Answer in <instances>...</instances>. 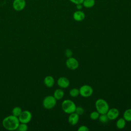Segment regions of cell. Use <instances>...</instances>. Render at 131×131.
Here are the masks:
<instances>
[{"label": "cell", "mask_w": 131, "mask_h": 131, "mask_svg": "<svg viewBox=\"0 0 131 131\" xmlns=\"http://www.w3.org/2000/svg\"><path fill=\"white\" fill-rule=\"evenodd\" d=\"M73 55V52L70 49H67L65 51V55L67 57L69 58L72 56Z\"/></svg>", "instance_id": "cell-24"}, {"label": "cell", "mask_w": 131, "mask_h": 131, "mask_svg": "<svg viewBox=\"0 0 131 131\" xmlns=\"http://www.w3.org/2000/svg\"><path fill=\"white\" fill-rule=\"evenodd\" d=\"M98 119L99 121L101 122L102 123H106L109 120L106 114H100Z\"/></svg>", "instance_id": "cell-20"}, {"label": "cell", "mask_w": 131, "mask_h": 131, "mask_svg": "<svg viewBox=\"0 0 131 131\" xmlns=\"http://www.w3.org/2000/svg\"><path fill=\"white\" fill-rule=\"evenodd\" d=\"M70 95L72 97H76L79 95V90L77 88H73L69 92Z\"/></svg>", "instance_id": "cell-19"}, {"label": "cell", "mask_w": 131, "mask_h": 131, "mask_svg": "<svg viewBox=\"0 0 131 131\" xmlns=\"http://www.w3.org/2000/svg\"><path fill=\"white\" fill-rule=\"evenodd\" d=\"M100 114L97 111H94L91 113L90 115V118L93 120H96L98 119Z\"/></svg>", "instance_id": "cell-22"}, {"label": "cell", "mask_w": 131, "mask_h": 131, "mask_svg": "<svg viewBox=\"0 0 131 131\" xmlns=\"http://www.w3.org/2000/svg\"><path fill=\"white\" fill-rule=\"evenodd\" d=\"M85 17V13L81 10H77L75 11L73 14L74 19L77 21H82Z\"/></svg>", "instance_id": "cell-11"}, {"label": "cell", "mask_w": 131, "mask_h": 131, "mask_svg": "<svg viewBox=\"0 0 131 131\" xmlns=\"http://www.w3.org/2000/svg\"><path fill=\"white\" fill-rule=\"evenodd\" d=\"M79 90V95L83 97H89L91 96L93 93V89L92 87L88 84L82 85Z\"/></svg>", "instance_id": "cell-5"}, {"label": "cell", "mask_w": 131, "mask_h": 131, "mask_svg": "<svg viewBox=\"0 0 131 131\" xmlns=\"http://www.w3.org/2000/svg\"><path fill=\"white\" fill-rule=\"evenodd\" d=\"M21 112H22V110L19 106H15L12 109V114L13 115L18 117L19 116V115L21 114Z\"/></svg>", "instance_id": "cell-18"}, {"label": "cell", "mask_w": 131, "mask_h": 131, "mask_svg": "<svg viewBox=\"0 0 131 131\" xmlns=\"http://www.w3.org/2000/svg\"><path fill=\"white\" fill-rule=\"evenodd\" d=\"M58 85L62 89H66L68 88L70 85L69 80L66 77H60L57 80Z\"/></svg>", "instance_id": "cell-10"}, {"label": "cell", "mask_w": 131, "mask_h": 131, "mask_svg": "<svg viewBox=\"0 0 131 131\" xmlns=\"http://www.w3.org/2000/svg\"><path fill=\"white\" fill-rule=\"evenodd\" d=\"M79 116L76 114L75 112H73L71 114H70V115L68 118L69 123L72 125H76L79 121Z\"/></svg>", "instance_id": "cell-12"}, {"label": "cell", "mask_w": 131, "mask_h": 131, "mask_svg": "<svg viewBox=\"0 0 131 131\" xmlns=\"http://www.w3.org/2000/svg\"><path fill=\"white\" fill-rule=\"evenodd\" d=\"M32 117V113L28 110L22 111L21 114L18 117L20 122L27 124L31 120Z\"/></svg>", "instance_id": "cell-6"}, {"label": "cell", "mask_w": 131, "mask_h": 131, "mask_svg": "<svg viewBox=\"0 0 131 131\" xmlns=\"http://www.w3.org/2000/svg\"><path fill=\"white\" fill-rule=\"evenodd\" d=\"M89 128L85 125H81L78 128V131H89Z\"/></svg>", "instance_id": "cell-25"}, {"label": "cell", "mask_w": 131, "mask_h": 131, "mask_svg": "<svg viewBox=\"0 0 131 131\" xmlns=\"http://www.w3.org/2000/svg\"><path fill=\"white\" fill-rule=\"evenodd\" d=\"M76 7L77 10H81L83 7V5L82 4H78L76 5Z\"/></svg>", "instance_id": "cell-27"}, {"label": "cell", "mask_w": 131, "mask_h": 131, "mask_svg": "<svg viewBox=\"0 0 131 131\" xmlns=\"http://www.w3.org/2000/svg\"><path fill=\"white\" fill-rule=\"evenodd\" d=\"M64 95V92L61 89H57L54 91L53 96L56 100H60L63 97Z\"/></svg>", "instance_id": "cell-14"}, {"label": "cell", "mask_w": 131, "mask_h": 131, "mask_svg": "<svg viewBox=\"0 0 131 131\" xmlns=\"http://www.w3.org/2000/svg\"><path fill=\"white\" fill-rule=\"evenodd\" d=\"M43 82L47 87L52 88L55 83V80L52 76L48 75L44 78Z\"/></svg>", "instance_id": "cell-13"}, {"label": "cell", "mask_w": 131, "mask_h": 131, "mask_svg": "<svg viewBox=\"0 0 131 131\" xmlns=\"http://www.w3.org/2000/svg\"><path fill=\"white\" fill-rule=\"evenodd\" d=\"M83 7L86 8H91L95 4V0H84L82 3Z\"/></svg>", "instance_id": "cell-15"}, {"label": "cell", "mask_w": 131, "mask_h": 131, "mask_svg": "<svg viewBox=\"0 0 131 131\" xmlns=\"http://www.w3.org/2000/svg\"><path fill=\"white\" fill-rule=\"evenodd\" d=\"M95 107L97 111L100 114H106L109 110L108 103L103 99H98L95 102Z\"/></svg>", "instance_id": "cell-2"}, {"label": "cell", "mask_w": 131, "mask_h": 131, "mask_svg": "<svg viewBox=\"0 0 131 131\" xmlns=\"http://www.w3.org/2000/svg\"><path fill=\"white\" fill-rule=\"evenodd\" d=\"M106 115L109 120H115L118 118L119 115V111L116 108H109L106 113Z\"/></svg>", "instance_id": "cell-9"}, {"label": "cell", "mask_w": 131, "mask_h": 131, "mask_svg": "<svg viewBox=\"0 0 131 131\" xmlns=\"http://www.w3.org/2000/svg\"><path fill=\"white\" fill-rule=\"evenodd\" d=\"M56 101L57 100L53 96L49 95L44 98L42 101V105L45 108L50 110L56 105Z\"/></svg>", "instance_id": "cell-4"}, {"label": "cell", "mask_w": 131, "mask_h": 131, "mask_svg": "<svg viewBox=\"0 0 131 131\" xmlns=\"http://www.w3.org/2000/svg\"><path fill=\"white\" fill-rule=\"evenodd\" d=\"M123 118L126 121L131 122V108H128L124 111Z\"/></svg>", "instance_id": "cell-17"}, {"label": "cell", "mask_w": 131, "mask_h": 131, "mask_svg": "<svg viewBox=\"0 0 131 131\" xmlns=\"http://www.w3.org/2000/svg\"><path fill=\"white\" fill-rule=\"evenodd\" d=\"M66 65L70 70H75L78 68L79 62L76 58L71 57L68 58L66 62Z\"/></svg>", "instance_id": "cell-7"}, {"label": "cell", "mask_w": 131, "mask_h": 131, "mask_svg": "<svg viewBox=\"0 0 131 131\" xmlns=\"http://www.w3.org/2000/svg\"><path fill=\"white\" fill-rule=\"evenodd\" d=\"M26 6L25 0H14L12 3L13 8L16 11L23 10Z\"/></svg>", "instance_id": "cell-8"}, {"label": "cell", "mask_w": 131, "mask_h": 131, "mask_svg": "<svg viewBox=\"0 0 131 131\" xmlns=\"http://www.w3.org/2000/svg\"><path fill=\"white\" fill-rule=\"evenodd\" d=\"M76 107L75 103L70 99L64 100L61 103V108L62 111L67 114H70L75 112Z\"/></svg>", "instance_id": "cell-3"}, {"label": "cell", "mask_w": 131, "mask_h": 131, "mask_svg": "<svg viewBox=\"0 0 131 131\" xmlns=\"http://www.w3.org/2000/svg\"><path fill=\"white\" fill-rule=\"evenodd\" d=\"M71 3L76 5L78 4H82L84 0H69Z\"/></svg>", "instance_id": "cell-26"}, {"label": "cell", "mask_w": 131, "mask_h": 131, "mask_svg": "<svg viewBox=\"0 0 131 131\" xmlns=\"http://www.w3.org/2000/svg\"><path fill=\"white\" fill-rule=\"evenodd\" d=\"M75 112L76 114H77L79 116H80V115H83V114L84 112V111L82 107L79 106H76Z\"/></svg>", "instance_id": "cell-23"}, {"label": "cell", "mask_w": 131, "mask_h": 131, "mask_svg": "<svg viewBox=\"0 0 131 131\" xmlns=\"http://www.w3.org/2000/svg\"><path fill=\"white\" fill-rule=\"evenodd\" d=\"M19 123L18 118L13 115L6 117L2 121L3 126L8 130H16Z\"/></svg>", "instance_id": "cell-1"}, {"label": "cell", "mask_w": 131, "mask_h": 131, "mask_svg": "<svg viewBox=\"0 0 131 131\" xmlns=\"http://www.w3.org/2000/svg\"><path fill=\"white\" fill-rule=\"evenodd\" d=\"M28 127L27 123L20 122L17 130L19 131H27L28 130Z\"/></svg>", "instance_id": "cell-21"}, {"label": "cell", "mask_w": 131, "mask_h": 131, "mask_svg": "<svg viewBox=\"0 0 131 131\" xmlns=\"http://www.w3.org/2000/svg\"><path fill=\"white\" fill-rule=\"evenodd\" d=\"M126 125V120L123 118H119L116 122V126L118 129H122L125 127Z\"/></svg>", "instance_id": "cell-16"}]
</instances>
